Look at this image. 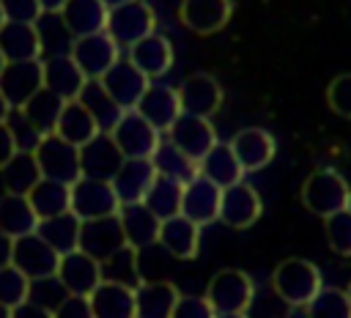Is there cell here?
<instances>
[{
	"instance_id": "5",
	"label": "cell",
	"mask_w": 351,
	"mask_h": 318,
	"mask_svg": "<svg viewBox=\"0 0 351 318\" xmlns=\"http://www.w3.org/2000/svg\"><path fill=\"white\" fill-rule=\"evenodd\" d=\"M107 33L112 36V41L118 47H132L140 38L156 33V14L145 0H132L123 5L110 8L107 16Z\"/></svg>"
},
{
	"instance_id": "33",
	"label": "cell",
	"mask_w": 351,
	"mask_h": 318,
	"mask_svg": "<svg viewBox=\"0 0 351 318\" xmlns=\"http://www.w3.org/2000/svg\"><path fill=\"white\" fill-rule=\"evenodd\" d=\"M80 230H82V219L77 214H71V211L58 214V217H49V219H38V228H36V233L58 255H66V252L80 249Z\"/></svg>"
},
{
	"instance_id": "16",
	"label": "cell",
	"mask_w": 351,
	"mask_h": 318,
	"mask_svg": "<svg viewBox=\"0 0 351 318\" xmlns=\"http://www.w3.org/2000/svg\"><path fill=\"white\" fill-rule=\"evenodd\" d=\"M228 145L233 148V154H236V159L241 162L244 173L263 170V167L274 159V154H277V140H274L266 129H261V126L239 129V132L228 140Z\"/></svg>"
},
{
	"instance_id": "43",
	"label": "cell",
	"mask_w": 351,
	"mask_h": 318,
	"mask_svg": "<svg viewBox=\"0 0 351 318\" xmlns=\"http://www.w3.org/2000/svg\"><path fill=\"white\" fill-rule=\"evenodd\" d=\"M307 318H351V296L346 288H321L304 307Z\"/></svg>"
},
{
	"instance_id": "42",
	"label": "cell",
	"mask_w": 351,
	"mask_h": 318,
	"mask_svg": "<svg viewBox=\"0 0 351 318\" xmlns=\"http://www.w3.org/2000/svg\"><path fill=\"white\" fill-rule=\"evenodd\" d=\"M63 104H66V101H63L58 93L41 88V90H38L25 107H19V110L33 121V126H36L41 134H55L58 118H60V112H63Z\"/></svg>"
},
{
	"instance_id": "13",
	"label": "cell",
	"mask_w": 351,
	"mask_h": 318,
	"mask_svg": "<svg viewBox=\"0 0 351 318\" xmlns=\"http://www.w3.org/2000/svg\"><path fill=\"white\" fill-rule=\"evenodd\" d=\"M233 16V0H181L178 19L197 36L219 33Z\"/></svg>"
},
{
	"instance_id": "62",
	"label": "cell",
	"mask_w": 351,
	"mask_h": 318,
	"mask_svg": "<svg viewBox=\"0 0 351 318\" xmlns=\"http://www.w3.org/2000/svg\"><path fill=\"white\" fill-rule=\"evenodd\" d=\"M5 69V58H3V52H0V71Z\"/></svg>"
},
{
	"instance_id": "64",
	"label": "cell",
	"mask_w": 351,
	"mask_h": 318,
	"mask_svg": "<svg viewBox=\"0 0 351 318\" xmlns=\"http://www.w3.org/2000/svg\"><path fill=\"white\" fill-rule=\"evenodd\" d=\"M346 291H348V296H351V282H348V288H346Z\"/></svg>"
},
{
	"instance_id": "26",
	"label": "cell",
	"mask_w": 351,
	"mask_h": 318,
	"mask_svg": "<svg viewBox=\"0 0 351 318\" xmlns=\"http://www.w3.org/2000/svg\"><path fill=\"white\" fill-rule=\"evenodd\" d=\"M156 244L167 255H173L176 260H192L200 252V225H195L184 214H176L170 219H162L159 241Z\"/></svg>"
},
{
	"instance_id": "38",
	"label": "cell",
	"mask_w": 351,
	"mask_h": 318,
	"mask_svg": "<svg viewBox=\"0 0 351 318\" xmlns=\"http://www.w3.org/2000/svg\"><path fill=\"white\" fill-rule=\"evenodd\" d=\"M80 101H82V107L93 115V121L99 123V129L101 132H112V126L121 121V115H123V110L115 104V99L107 93V88L101 85V80H88L85 82V88H82V93H80Z\"/></svg>"
},
{
	"instance_id": "8",
	"label": "cell",
	"mask_w": 351,
	"mask_h": 318,
	"mask_svg": "<svg viewBox=\"0 0 351 318\" xmlns=\"http://www.w3.org/2000/svg\"><path fill=\"white\" fill-rule=\"evenodd\" d=\"M121 211V200L110 181L99 178H80L71 184V214H77L82 222L115 217Z\"/></svg>"
},
{
	"instance_id": "54",
	"label": "cell",
	"mask_w": 351,
	"mask_h": 318,
	"mask_svg": "<svg viewBox=\"0 0 351 318\" xmlns=\"http://www.w3.org/2000/svg\"><path fill=\"white\" fill-rule=\"evenodd\" d=\"M14 154H16V143H14L11 132H8V126L0 123V167H3Z\"/></svg>"
},
{
	"instance_id": "52",
	"label": "cell",
	"mask_w": 351,
	"mask_h": 318,
	"mask_svg": "<svg viewBox=\"0 0 351 318\" xmlns=\"http://www.w3.org/2000/svg\"><path fill=\"white\" fill-rule=\"evenodd\" d=\"M52 315H55V318H93L90 299H88V296H74V293H69Z\"/></svg>"
},
{
	"instance_id": "51",
	"label": "cell",
	"mask_w": 351,
	"mask_h": 318,
	"mask_svg": "<svg viewBox=\"0 0 351 318\" xmlns=\"http://www.w3.org/2000/svg\"><path fill=\"white\" fill-rule=\"evenodd\" d=\"M173 318H217L214 307L208 304L206 296H195V293H181L173 310Z\"/></svg>"
},
{
	"instance_id": "27",
	"label": "cell",
	"mask_w": 351,
	"mask_h": 318,
	"mask_svg": "<svg viewBox=\"0 0 351 318\" xmlns=\"http://www.w3.org/2000/svg\"><path fill=\"white\" fill-rule=\"evenodd\" d=\"M154 178H156V167L151 159H123V164L118 167V173L112 175L110 184H112L121 206H126V203H143Z\"/></svg>"
},
{
	"instance_id": "57",
	"label": "cell",
	"mask_w": 351,
	"mask_h": 318,
	"mask_svg": "<svg viewBox=\"0 0 351 318\" xmlns=\"http://www.w3.org/2000/svg\"><path fill=\"white\" fill-rule=\"evenodd\" d=\"M8 112H11V104H8V101H5V96L0 93V123H5Z\"/></svg>"
},
{
	"instance_id": "20",
	"label": "cell",
	"mask_w": 351,
	"mask_h": 318,
	"mask_svg": "<svg viewBox=\"0 0 351 318\" xmlns=\"http://www.w3.org/2000/svg\"><path fill=\"white\" fill-rule=\"evenodd\" d=\"M126 58H129L151 82L159 80V77H165V74L173 69V60H176L173 44H170V38L162 36V33H151V36L140 38L137 44H132Z\"/></svg>"
},
{
	"instance_id": "11",
	"label": "cell",
	"mask_w": 351,
	"mask_h": 318,
	"mask_svg": "<svg viewBox=\"0 0 351 318\" xmlns=\"http://www.w3.org/2000/svg\"><path fill=\"white\" fill-rule=\"evenodd\" d=\"M176 148H181L186 156H192V159H203L219 140H217V132H214V126H211V121L208 118H200V115H186V112H181L178 118H176V123L167 129V134H165Z\"/></svg>"
},
{
	"instance_id": "15",
	"label": "cell",
	"mask_w": 351,
	"mask_h": 318,
	"mask_svg": "<svg viewBox=\"0 0 351 318\" xmlns=\"http://www.w3.org/2000/svg\"><path fill=\"white\" fill-rule=\"evenodd\" d=\"M178 99H181V112L186 115H200L211 118L222 107V85L211 74H189L178 85Z\"/></svg>"
},
{
	"instance_id": "29",
	"label": "cell",
	"mask_w": 351,
	"mask_h": 318,
	"mask_svg": "<svg viewBox=\"0 0 351 318\" xmlns=\"http://www.w3.org/2000/svg\"><path fill=\"white\" fill-rule=\"evenodd\" d=\"M0 52H3L5 63L41 60V41H38L36 25L5 22L0 27Z\"/></svg>"
},
{
	"instance_id": "61",
	"label": "cell",
	"mask_w": 351,
	"mask_h": 318,
	"mask_svg": "<svg viewBox=\"0 0 351 318\" xmlns=\"http://www.w3.org/2000/svg\"><path fill=\"white\" fill-rule=\"evenodd\" d=\"M5 25V14H3V8H0V27Z\"/></svg>"
},
{
	"instance_id": "12",
	"label": "cell",
	"mask_w": 351,
	"mask_h": 318,
	"mask_svg": "<svg viewBox=\"0 0 351 318\" xmlns=\"http://www.w3.org/2000/svg\"><path fill=\"white\" fill-rule=\"evenodd\" d=\"M44 88V71L41 60H22V63H5L0 71V93L11 107H25L38 90Z\"/></svg>"
},
{
	"instance_id": "30",
	"label": "cell",
	"mask_w": 351,
	"mask_h": 318,
	"mask_svg": "<svg viewBox=\"0 0 351 318\" xmlns=\"http://www.w3.org/2000/svg\"><path fill=\"white\" fill-rule=\"evenodd\" d=\"M88 299L93 318H134V288L101 280Z\"/></svg>"
},
{
	"instance_id": "35",
	"label": "cell",
	"mask_w": 351,
	"mask_h": 318,
	"mask_svg": "<svg viewBox=\"0 0 351 318\" xmlns=\"http://www.w3.org/2000/svg\"><path fill=\"white\" fill-rule=\"evenodd\" d=\"M151 162H154V167H156V175H165V178L178 181V184H189L192 178L200 175L197 159L186 156V154H184L181 148H176L167 137H165V140L159 143V148L154 151Z\"/></svg>"
},
{
	"instance_id": "32",
	"label": "cell",
	"mask_w": 351,
	"mask_h": 318,
	"mask_svg": "<svg viewBox=\"0 0 351 318\" xmlns=\"http://www.w3.org/2000/svg\"><path fill=\"white\" fill-rule=\"evenodd\" d=\"M197 164H200V175L214 181L219 189H225L236 181H244V167L228 143H217Z\"/></svg>"
},
{
	"instance_id": "6",
	"label": "cell",
	"mask_w": 351,
	"mask_h": 318,
	"mask_svg": "<svg viewBox=\"0 0 351 318\" xmlns=\"http://www.w3.org/2000/svg\"><path fill=\"white\" fill-rule=\"evenodd\" d=\"M36 159L41 167V175L49 181L60 184H74L82 178V162H80V148L66 143L58 134H44V140L36 148Z\"/></svg>"
},
{
	"instance_id": "4",
	"label": "cell",
	"mask_w": 351,
	"mask_h": 318,
	"mask_svg": "<svg viewBox=\"0 0 351 318\" xmlns=\"http://www.w3.org/2000/svg\"><path fill=\"white\" fill-rule=\"evenodd\" d=\"M110 137L115 140L123 159H151L159 143L165 140V134L156 126H151L137 110H126L121 121L112 126Z\"/></svg>"
},
{
	"instance_id": "18",
	"label": "cell",
	"mask_w": 351,
	"mask_h": 318,
	"mask_svg": "<svg viewBox=\"0 0 351 318\" xmlns=\"http://www.w3.org/2000/svg\"><path fill=\"white\" fill-rule=\"evenodd\" d=\"M58 280L66 285L69 293L90 296L101 282V263L82 249L66 252L60 255V263H58Z\"/></svg>"
},
{
	"instance_id": "28",
	"label": "cell",
	"mask_w": 351,
	"mask_h": 318,
	"mask_svg": "<svg viewBox=\"0 0 351 318\" xmlns=\"http://www.w3.org/2000/svg\"><path fill=\"white\" fill-rule=\"evenodd\" d=\"M107 16L110 8L101 0H66L60 8V19L74 38L107 30Z\"/></svg>"
},
{
	"instance_id": "31",
	"label": "cell",
	"mask_w": 351,
	"mask_h": 318,
	"mask_svg": "<svg viewBox=\"0 0 351 318\" xmlns=\"http://www.w3.org/2000/svg\"><path fill=\"white\" fill-rule=\"evenodd\" d=\"M55 134L63 137L66 143L82 148V145L90 143L96 134H101V129H99V123L93 121V115L82 107V101L74 99V101H66V104H63V112H60L58 126H55Z\"/></svg>"
},
{
	"instance_id": "48",
	"label": "cell",
	"mask_w": 351,
	"mask_h": 318,
	"mask_svg": "<svg viewBox=\"0 0 351 318\" xmlns=\"http://www.w3.org/2000/svg\"><path fill=\"white\" fill-rule=\"evenodd\" d=\"M291 304L285 302V299H280L277 293H274V288L269 285L263 293L255 288V296H252V302H250V307H247V318H291Z\"/></svg>"
},
{
	"instance_id": "39",
	"label": "cell",
	"mask_w": 351,
	"mask_h": 318,
	"mask_svg": "<svg viewBox=\"0 0 351 318\" xmlns=\"http://www.w3.org/2000/svg\"><path fill=\"white\" fill-rule=\"evenodd\" d=\"M101 280L118 282V285H126V288H137L145 280L143 266H140V249L126 244L118 252H112L110 258H104L101 260Z\"/></svg>"
},
{
	"instance_id": "7",
	"label": "cell",
	"mask_w": 351,
	"mask_h": 318,
	"mask_svg": "<svg viewBox=\"0 0 351 318\" xmlns=\"http://www.w3.org/2000/svg\"><path fill=\"white\" fill-rule=\"evenodd\" d=\"M69 55L74 58V63L82 69V74L88 80H101L121 60V47L112 41V36L107 30H101V33L74 38Z\"/></svg>"
},
{
	"instance_id": "37",
	"label": "cell",
	"mask_w": 351,
	"mask_h": 318,
	"mask_svg": "<svg viewBox=\"0 0 351 318\" xmlns=\"http://www.w3.org/2000/svg\"><path fill=\"white\" fill-rule=\"evenodd\" d=\"M33 211L38 219H49V217H58V214H66L71 211V186L69 184H60V181H49V178H41L30 195H27Z\"/></svg>"
},
{
	"instance_id": "58",
	"label": "cell",
	"mask_w": 351,
	"mask_h": 318,
	"mask_svg": "<svg viewBox=\"0 0 351 318\" xmlns=\"http://www.w3.org/2000/svg\"><path fill=\"white\" fill-rule=\"evenodd\" d=\"M107 8H115V5H123V3H132V0H101Z\"/></svg>"
},
{
	"instance_id": "50",
	"label": "cell",
	"mask_w": 351,
	"mask_h": 318,
	"mask_svg": "<svg viewBox=\"0 0 351 318\" xmlns=\"http://www.w3.org/2000/svg\"><path fill=\"white\" fill-rule=\"evenodd\" d=\"M0 8L5 14V22H25V25H36V19L44 14L38 0H0Z\"/></svg>"
},
{
	"instance_id": "40",
	"label": "cell",
	"mask_w": 351,
	"mask_h": 318,
	"mask_svg": "<svg viewBox=\"0 0 351 318\" xmlns=\"http://www.w3.org/2000/svg\"><path fill=\"white\" fill-rule=\"evenodd\" d=\"M36 33H38V41H41V58L69 55V52H71L74 36H71L69 27L63 25L60 14L44 11V14L36 19Z\"/></svg>"
},
{
	"instance_id": "24",
	"label": "cell",
	"mask_w": 351,
	"mask_h": 318,
	"mask_svg": "<svg viewBox=\"0 0 351 318\" xmlns=\"http://www.w3.org/2000/svg\"><path fill=\"white\" fill-rule=\"evenodd\" d=\"M80 162H82V175L85 178H99V181H112L118 167L123 164V154L118 151L115 140L101 132L90 143L80 148Z\"/></svg>"
},
{
	"instance_id": "25",
	"label": "cell",
	"mask_w": 351,
	"mask_h": 318,
	"mask_svg": "<svg viewBox=\"0 0 351 318\" xmlns=\"http://www.w3.org/2000/svg\"><path fill=\"white\" fill-rule=\"evenodd\" d=\"M181 291L170 280H143L134 288V318H173Z\"/></svg>"
},
{
	"instance_id": "46",
	"label": "cell",
	"mask_w": 351,
	"mask_h": 318,
	"mask_svg": "<svg viewBox=\"0 0 351 318\" xmlns=\"http://www.w3.org/2000/svg\"><path fill=\"white\" fill-rule=\"evenodd\" d=\"M326 241L329 249L340 258H351V206L326 217Z\"/></svg>"
},
{
	"instance_id": "9",
	"label": "cell",
	"mask_w": 351,
	"mask_h": 318,
	"mask_svg": "<svg viewBox=\"0 0 351 318\" xmlns=\"http://www.w3.org/2000/svg\"><path fill=\"white\" fill-rule=\"evenodd\" d=\"M263 214V200L258 189L247 181H236L222 189L219 200V222L233 228V230H247L252 228Z\"/></svg>"
},
{
	"instance_id": "21",
	"label": "cell",
	"mask_w": 351,
	"mask_h": 318,
	"mask_svg": "<svg viewBox=\"0 0 351 318\" xmlns=\"http://www.w3.org/2000/svg\"><path fill=\"white\" fill-rule=\"evenodd\" d=\"M41 71H44V88L58 93L63 101L80 99V93L88 82V77L82 74V69L74 63L71 55L41 58Z\"/></svg>"
},
{
	"instance_id": "45",
	"label": "cell",
	"mask_w": 351,
	"mask_h": 318,
	"mask_svg": "<svg viewBox=\"0 0 351 318\" xmlns=\"http://www.w3.org/2000/svg\"><path fill=\"white\" fill-rule=\"evenodd\" d=\"M66 296H69V291H66V285L58 280V274L30 280L27 302H33V304H38V307H44V310H49V313H55Z\"/></svg>"
},
{
	"instance_id": "17",
	"label": "cell",
	"mask_w": 351,
	"mask_h": 318,
	"mask_svg": "<svg viewBox=\"0 0 351 318\" xmlns=\"http://www.w3.org/2000/svg\"><path fill=\"white\" fill-rule=\"evenodd\" d=\"M219 200H222V189L214 181L197 175L189 184H184L181 214L186 219H192L195 225L206 228V225H211V222L219 219Z\"/></svg>"
},
{
	"instance_id": "47",
	"label": "cell",
	"mask_w": 351,
	"mask_h": 318,
	"mask_svg": "<svg viewBox=\"0 0 351 318\" xmlns=\"http://www.w3.org/2000/svg\"><path fill=\"white\" fill-rule=\"evenodd\" d=\"M5 126H8V132H11L14 143H16V151H30V154H36L38 143L44 140V134L33 126V121H30L22 110L11 107V112H8V118H5Z\"/></svg>"
},
{
	"instance_id": "41",
	"label": "cell",
	"mask_w": 351,
	"mask_h": 318,
	"mask_svg": "<svg viewBox=\"0 0 351 318\" xmlns=\"http://www.w3.org/2000/svg\"><path fill=\"white\" fill-rule=\"evenodd\" d=\"M181 197H184V184L170 181L165 175H156L151 189L145 192L143 203L159 217V219H170L176 214H181Z\"/></svg>"
},
{
	"instance_id": "60",
	"label": "cell",
	"mask_w": 351,
	"mask_h": 318,
	"mask_svg": "<svg viewBox=\"0 0 351 318\" xmlns=\"http://www.w3.org/2000/svg\"><path fill=\"white\" fill-rule=\"evenodd\" d=\"M0 318H11V310H8V307H3V304H0Z\"/></svg>"
},
{
	"instance_id": "59",
	"label": "cell",
	"mask_w": 351,
	"mask_h": 318,
	"mask_svg": "<svg viewBox=\"0 0 351 318\" xmlns=\"http://www.w3.org/2000/svg\"><path fill=\"white\" fill-rule=\"evenodd\" d=\"M217 318H247L244 313H225V315H217Z\"/></svg>"
},
{
	"instance_id": "34",
	"label": "cell",
	"mask_w": 351,
	"mask_h": 318,
	"mask_svg": "<svg viewBox=\"0 0 351 318\" xmlns=\"http://www.w3.org/2000/svg\"><path fill=\"white\" fill-rule=\"evenodd\" d=\"M38 228V217L27 200V195H0V230L8 233L11 238L36 233Z\"/></svg>"
},
{
	"instance_id": "3",
	"label": "cell",
	"mask_w": 351,
	"mask_h": 318,
	"mask_svg": "<svg viewBox=\"0 0 351 318\" xmlns=\"http://www.w3.org/2000/svg\"><path fill=\"white\" fill-rule=\"evenodd\" d=\"M252 296H255V282L241 269H219L206 285V299L217 315L247 313Z\"/></svg>"
},
{
	"instance_id": "22",
	"label": "cell",
	"mask_w": 351,
	"mask_h": 318,
	"mask_svg": "<svg viewBox=\"0 0 351 318\" xmlns=\"http://www.w3.org/2000/svg\"><path fill=\"white\" fill-rule=\"evenodd\" d=\"M118 222H121V230H123V238L129 247L134 249H148L159 241V228H162V219L145 206V203H126L121 206L118 211Z\"/></svg>"
},
{
	"instance_id": "19",
	"label": "cell",
	"mask_w": 351,
	"mask_h": 318,
	"mask_svg": "<svg viewBox=\"0 0 351 318\" xmlns=\"http://www.w3.org/2000/svg\"><path fill=\"white\" fill-rule=\"evenodd\" d=\"M134 110H137L151 126H156L162 134H167V129H170V126L176 123V118L181 115L178 88H170V85H162V82H151Z\"/></svg>"
},
{
	"instance_id": "1",
	"label": "cell",
	"mask_w": 351,
	"mask_h": 318,
	"mask_svg": "<svg viewBox=\"0 0 351 318\" xmlns=\"http://www.w3.org/2000/svg\"><path fill=\"white\" fill-rule=\"evenodd\" d=\"M269 285L291 307H307L315 299V293L324 288V277H321V269L313 260H307V258H285L271 271V282Z\"/></svg>"
},
{
	"instance_id": "23",
	"label": "cell",
	"mask_w": 351,
	"mask_h": 318,
	"mask_svg": "<svg viewBox=\"0 0 351 318\" xmlns=\"http://www.w3.org/2000/svg\"><path fill=\"white\" fill-rule=\"evenodd\" d=\"M121 247H126L118 214L115 217H101V219H88L82 222L80 230V249L88 252L90 258H96L99 263L104 258H110L112 252H118Z\"/></svg>"
},
{
	"instance_id": "53",
	"label": "cell",
	"mask_w": 351,
	"mask_h": 318,
	"mask_svg": "<svg viewBox=\"0 0 351 318\" xmlns=\"http://www.w3.org/2000/svg\"><path fill=\"white\" fill-rule=\"evenodd\" d=\"M11 318H55V315L49 310H44V307L33 304V302H22L19 307L11 310Z\"/></svg>"
},
{
	"instance_id": "2",
	"label": "cell",
	"mask_w": 351,
	"mask_h": 318,
	"mask_svg": "<svg viewBox=\"0 0 351 318\" xmlns=\"http://www.w3.org/2000/svg\"><path fill=\"white\" fill-rule=\"evenodd\" d=\"M299 200L310 214L326 219L351 206V186L335 167H318L304 178Z\"/></svg>"
},
{
	"instance_id": "63",
	"label": "cell",
	"mask_w": 351,
	"mask_h": 318,
	"mask_svg": "<svg viewBox=\"0 0 351 318\" xmlns=\"http://www.w3.org/2000/svg\"><path fill=\"white\" fill-rule=\"evenodd\" d=\"M0 195H5V186H3V178H0Z\"/></svg>"
},
{
	"instance_id": "49",
	"label": "cell",
	"mask_w": 351,
	"mask_h": 318,
	"mask_svg": "<svg viewBox=\"0 0 351 318\" xmlns=\"http://www.w3.org/2000/svg\"><path fill=\"white\" fill-rule=\"evenodd\" d=\"M326 104H329V110L335 115L351 121V71L348 74H337L326 85Z\"/></svg>"
},
{
	"instance_id": "55",
	"label": "cell",
	"mask_w": 351,
	"mask_h": 318,
	"mask_svg": "<svg viewBox=\"0 0 351 318\" xmlns=\"http://www.w3.org/2000/svg\"><path fill=\"white\" fill-rule=\"evenodd\" d=\"M11 258H14V238L0 230V269L11 266Z\"/></svg>"
},
{
	"instance_id": "10",
	"label": "cell",
	"mask_w": 351,
	"mask_h": 318,
	"mask_svg": "<svg viewBox=\"0 0 351 318\" xmlns=\"http://www.w3.org/2000/svg\"><path fill=\"white\" fill-rule=\"evenodd\" d=\"M11 263L27 277V280H38V277H52L58 274V263L60 255L38 236V233H27L14 238V258Z\"/></svg>"
},
{
	"instance_id": "14",
	"label": "cell",
	"mask_w": 351,
	"mask_h": 318,
	"mask_svg": "<svg viewBox=\"0 0 351 318\" xmlns=\"http://www.w3.org/2000/svg\"><path fill=\"white\" fill-rule=\"evenodd\" d=\"M101 85L107 88V93L115 99V104L126 112V110H134L137 101L143 99V93L148 90L151 80L129 60V58H121L104 77H101Z\"/></svg>"
},
{
	"instance_id": "56",
	"label": "cell",
	"mask_w": 351,
	"mask_h": 318,
	"mask_svg": "<svg viewBox=\"0 0 351 318\" xmlns=\"http://www.w3.org/2000/svg\"><path fill=\"white\" fill-rule=\"evenodd\" d=\"M41 3V11H52V14H60V8L66 5V0H38Z\"/></svg>"
},
{
	"instance_id": "36",
	"label": "cell",
	"mask_w": 351,
	"mask_h": 318,
	"mask_svg": "<svg viewBox=\"0 0 351 318\" xmlns=\"http://www.w3.org/2000/svg\"><path fill=\"white\" fill-rule=\"evenodd\" d=\"M0 178L5 192L11 195H30V189L44 178L36 154L30 151H16L3 167H0Z\"/></svg>"
},
{
	"instance_id": "44",
	"label": "cell",
	"mask_w": 351,
	"mask_h": 318,
	"mask_svg": "<svg viewBox=\"0 0 351 318\" xmlns=\"http://www.w3.org/2000/svg\"><path fill=\"white\" fill-rule=\"evenodd\" d=\"M27 293H30V280L14 263L3 266L0 269V304L14 310L22 302H27Z\"/></svg>"
}]
</instances>
